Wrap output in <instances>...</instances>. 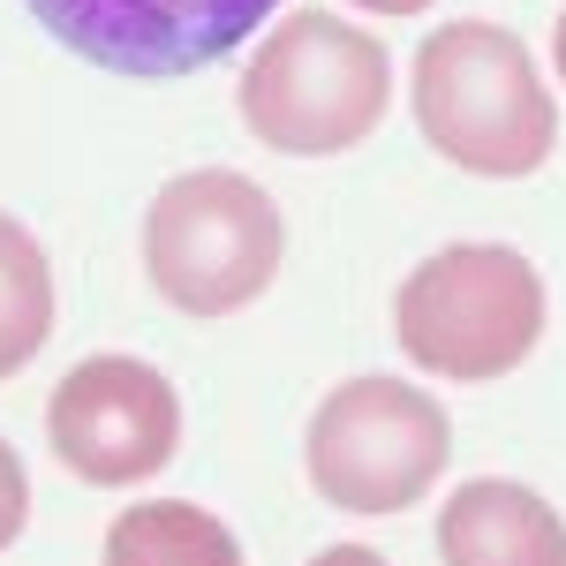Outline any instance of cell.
<instances>
[{
	"label": "cell",
	"instance_id": "8",
	"mask_svg": "<svg viewBox=\"0 0 566 566\" xmlns=\"http://www.w3.org/2000/svg\"><path fill=\"white\" fill-rule=\"evenodd\" d=\"M438 559L446 566H566V522L544 491L506 476H476L438 514Z\"/></svg>",
	"mask_w": 566,
	"mask_h": 566
},
{
	"label": "cell",
	"instance_id": "1",
	"mask_svg": "<svg viewBox=\"0 0 566 566\" xmlns=\"http://www.w3.org/2000/svg\"><path fill=\"white\" fill-rule=\"evenodd\" d=\"M416 122L438 159L491 181L536 175L559 144V114L528 45L483 15L446 23L416 45Z\"/></svg>",
	"mask_w": 566,
	"mask_h": 566
},
{
	"label": "cell",
	"instance_id": "3",
	"mask_svg": "<svg viewBox=\"0 0 566 566\" xmlns=\"http://www.w3.org/2000/svg\"><path fill=\"white\" fill-rule=\"evenodd\" d=\"M400 355L431 378H506L544 340V272L506 242H446L392 295Z\"/></svg>",
	"mask_w": 566,
	"mask_h": 566
},
{
	"label": "cell",
	"instance_id": "14",
	"mask_svg": "<svg viewBox=\"0 0 566 566\" xmlns=\"http://www.w3.org/2000/svg\"><path fill=\"white\" fill-rule=\"evenodd\" d=\"M552 61H559V84H566V8H559V23H552Z\"/></svg>",
	"mask_w": 566,
	"mask_h": 566
},
{
	"label": "cell",
	"instance_id": "6",
	"mask_svg": "<svg viewBox=\"0 0 566 566\" xmlns=\"http://www.w3.org/2000/svg\"><path fill=\"white\" fill-rule=\"evenodd\" d=\"M45 438L84 483H144L175 461L181 400L136 355H91L45 400Z\"/></svg>",
	"mask_w": 566,
	"mask_h": 566
},
{
	"label": "cell",
	"instance_id": "4",
	"mask_svg": "<svg viewBox=\"0 0 566 566\" xmlns=\"http://www.w3.org/2000/svg\"><path fill=\"white\" fill-rule=\"evenodd\" d=\"M280 250H287L280 205L264 197V181L234 167L175 175L144 212V272L189 317H227L258 303L280 272Z\"/></svg>",
	"mask_w": 566,
	"mask_h": 566
},
{
	"label": "cell",
	"instance_id": "13",
	"mask_svg": "<svg viewBox=\"0 0 566 566\" xmlns=\"http://www.w3.org/2000/svg\"><path fill=\"white\" fill-rule=\"evenodd\" d=\"M355 8H370V15H423L431 0H355Z\"/></svg>",
	"mask_w": 566,
	"mask_h": 566
},
{
	"label": "cell",
	"instance_id": "12",
	"mask_svg": "<svg viewBox=\"0 0 566 566\" xmlns=\"http://www.w3.org/2000/svg\"><path fill=\"white\" fill-rule=\"evenodd\" d=\"M310 566H386V559H378L370 544H325V552H317Z\"/></svg>",
	"mask_w": 566,
	"mask_h": 566
},
{
	"label": "cell",
	"instance_id": "7",
	"mask_svg": "<svg viewBox=\"0 0 566 566\" xmlns=\"http://www.w3.org/2000/svg\"><path fill=\"white\" fill-rule=\"evenodd\" d=\"M280 0H31L53 39L114 76H189L258 31Z\"/></svg>",
	"mask_w": 566,
	"mask_h": 566
},
{
	"label": "cell",
	"instance_id": "11",
	"mask_svg": "<svg viewBox=\"0 0 566 566\" xmlns=\"http://www.w3.org/2000/svg\"><path fill=\"white\" fill-rule=\"evenodd\" d=\"M31 522V476H23V461H15V446L0 438V552L23 536Z\"/></svg>",
	"mask_w": 566,
	"mask_h": 566
},
{
	"label": "cell",
	"instance_id": "2",
	"mask_svg": "<svg viewBox=\"0 0 566 566\" xmlns=\"http://www.w3.org/2000/svg\"><path fill=\"white\" fill-rule=\"evenodd\" d=\"M392 98V61L363 23H340L325 8H295L272 23L258 61L242 69V129L287 151V159H333L355 151L363 136L386 122Z\"/></svg>",
	"mask_w": 566,
	"mask_h": 566
},
{
	"label": "cell",
	"instance_id": "9",
	"mask_svg": "<svg viewBox=\"0 0 566 566\" xmlns=\"http://www.w3.org/2000/svg\"><path fill=\"white\" fill-rule=\"evenodd\" d=\"M106 566H242L234 528L189 499H144L106 528Z\"/></svg>",
	"mask_w": 566,
	"mask_h": 566
},
{
	"label": "cell",
	"instance_id": "5",
	"mask_svg": "<svg viewBox=\"0 0 566 566\" xmlns=\"http://www.w3.org/2000/svg\"><path fill=\"white\" fill-rule=\"evenodd\" d=\"M453 453V423L423 386L408 378H348L317 400L303 461L317 499L348 514H408Z\"/></svg>",
	"mask_w": 566,
	"mask_h": 566
},
{
	"label": "cell",
	"instance_id": "10",
	"mask_svg": "<svg viewBox=\"0 0 566 566\" xmlns=\"http://www.w3.org/2000/svg\"><path fill=\"white\" fill-rule=\"evenodd\" d=\"M53 333V264L23 219L0 212V378H15Z\"/></svg>",
	"mask_w": 566,
	"mask_h": 566
}]
</instances>
